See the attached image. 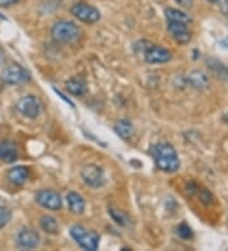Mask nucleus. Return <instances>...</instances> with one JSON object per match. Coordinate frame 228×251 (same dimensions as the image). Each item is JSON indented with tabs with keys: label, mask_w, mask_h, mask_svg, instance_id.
<instances>
[{
	"label": "nucleus",
	"mask_w": 228,
	"mask_h": 251,
	"mask_svg": "<svg viewBox=\"0 0 228 251\" xmlns=\"http://www.w3.org/2000/svg\"><path fill=\"white\" fill-rule=\"evenodd\" d=\"M71 13L75 18L79 21L84 22L86 25H93L97 23L101 19V12L95 8L86 3H76L71 8Z\"/></svg>",
	"instance_id": "nucleus-5"
},
{
	"label": "nucleus",
	"mask_w": 228,
	"mask_h": 251,
	"mask_svg": "<svg viewBox=\"0 0 228 251\" xmlns=\"http://www.w3.org/2000/svg\"><path fill=\"white\" fill-rule=\"evenodd\" d=\"M197 194L199 196V199H201L204 204H210V203H213L212 193H210V192H208L207 189H199V188H198Z\"/></svg>",
	"instance_id": "nucleus-23"
},
{
	"label": "nucleus",
	"mask_w": 228,
	"mask_h": 251,
	"mask_svg": "<svg viewBox=\"0 0 228 251\" xmlns=\"http://www.w3.org/2000/svg\"><path fill=\"white\" fill-rule=\"evenodd\" d=\"M18 157V149L14 142H0V159L5 162H14Z\"/></svg>",
	"instance_id": "nucleus-12"
},
{
	"label": "nucleus",
	"mask_w": 228,
	"mask_h": 251,
	"mask_svg": "<svg viewBox=\"0 0 228 251\" xmlns=\"http://www.w3.org/2000/svg\"><path fill=\"white\" fill-rule=\"evenodd\" d=\"M177 235H179L180 239L182 240H190L193 237L192 228H190L186 224H181L180 226H177Z\"/></svg>",
	"instance_id": "nucleus-21"
},
{
	"label": "nucleus",
	"mask_w": 228,
	"mask_h": 251,
	"mask_svg": "<svg viewBox=\"0 0 228 251\" xmlns=\"http://www.w3.org/2000/svg\"><path fill=\"white\" fill-rule=\"evenodd\" d=\"M8 179L14 185H23L28 179V169L25 166H15L8 173Z\"/></svg>",
	"instance_id": "nucleus-15"
},
{
	"label": "nucleus",
	"mask_w": 228,
	"mask_h": 251,
	"mask_svg": "<svg viewBox=\"0 0 228 251\" xmlns=\"http://www.w3.org/2000/svg\"><path fill=\"white\" fill-rule=\"evenodd\" d=\"M152 155L155 159L156 166L165 173H175L180 168V160L177 150L173 145L167 142H161L153 146Z\"/></svg>",
	"instance_id": "nucleus-1"
},
{
	"label": "nucleus",
	"mask_w": 228,
	"mask_h": 251,
	"mask_svg": "<svg viewBox=\"0 0 228 251\" xmlns=\"http://www.w3.org/2000/svg\"><path fill=\"white\" fill-rule=\"evenodd\" d=\"M114 131H116L117 135L121 138H123V140H128V138L132 137L134 133L133 125L127 120L118 121V122L116 123V126H114Z\"/></svg>",
	"instance_id": "nucleus-18"
},
{
	"label": "nucleus",
	"mask_w": 228,
	"mask_h": 251,
	"mask_svg": "<svg viewBox=\"0 0 228 251\" xmlns=\"http://www.w3.org/2000/svg\"><path fill=\"white\" fill-rule=\"evenodd\" d=\"M109 213L110 216H112L113 220L116 221L118 225H121V226H125V225L127 224V217H126L125 215H122V213H119V212L117 211H113V209H109Z\"/></svg>",
	"instance_id": "nucleus-24"
},
{
	"label": "nucleus",
	"mask_w": 228,
	"mask_h": 251,
	"mask_svg": "<svg viewBox=\"0 0 228 251\" xmlns=\"http://www.w3.org/2000/svg\"><path fill=\"white\" fill-rule=\"evenodd\" d=\"M40 233L33 228H23L17 235V246L25 250H30L38 246L40 244Z\"/></svg>",
	"instance_id": "nucleus-9"
},
{
	"label": "nucleus",
	"mask_w": 228,
	"mask_h": 251,
	"mask_svg": "<svg viewBox=\"0 0 228 251\" xmlns=\"http://www.w3.org/2000/svg\"><path fill=\"white\" fill-rule=\"evenodd\" d=\"M177 5L185 8V9H190L194 4V0H175Z\"/></svg>",
	"instance_id": "nucleus-25"
},
{
	"label": "nucleus",
	"mask_w": 228,
	"mask_h": 251,
	"mask_svg": "<svg viewBox=\"0 0 228 251\" xmlns=\"http://www.w3.org/2000/svg\"><path fill=\"white\" fill-rule=\"evenodd\" d=\"M70 235L82 249L95 251L99 246V235L94 231H86L80 225H74L70 228Z\"/></svg>",
	"instance_id": "nucleus-3"
},
{
	"label": "nucleus",
	"mask_w": 228,
	"mask_h": 251,
	"mask_svg": "<svg viewBox=\"0 0 228 251\" xmlns=\"http://www.w3.org/2000/svg\"><path fill=\"white\" fill-rule=\"evenodd\" d=\"M188 83L197 90H205L209 88V77L202 71H193L188 76Z\"/></svg>",
	"instance_id": "nucleus-13"
},
{
	"label": "nucleus",
	"mask_w": 228,
	"mask_h": 251,
	"mask_svg": "<svg viewBox=\"0 0 228 251\" xmlns=\"http://www.w3.org/2000/svg\"><path fill=\"white\" fill-rule=\"evenodd\" d=\"M207 66L214 76H217L218 79L228 80V68L225 64H222L216 58L210 57L207 60Z\"/></svg>",
	"instance_id": "nucleus-16"
},
{
	"label": "nucleus",
	"mask_w": 228,
	"mask_h": 251,
	"mask_svg": "<svg viewBox=\"0 0 228 251\" xmlns=\"http://www.w3.org/2000/svg\"><path fill=\"white\" fill-rule=\"evenodd\" d=\"M37 203L50 211H58L62 208V198L55 190L43 189L36 194Z\"/></svg>",
	"instance_id": "nucleus-7"
},
{
	"label": "nucleus",
	"mask_w": 228,
	"mask_h": 251,
	"mask_svg": "<svg viewBox=\"0 0 228 251\" xmlns=\"http://www.w3.org/2000/svg\"><path fill=\"white\" fill-rule=\"evenodd\" d=\"M145 60L149 64H165L171 60V52L161 46H152L145 52Z\"/></svg>",
	"instance_id": "nucleus-11"
},
{
	"label": "nucleus",
	"mask_w": 228,
	"mask_h": 251,
	"mask_svg": "<svg viewBox=\"0 0 228 251\" xmlns=\"http://www.w3.org/2000/svg\"><path fill=\"white\" fill-rule=\"evenodd\" d=\"M51 34L52 38L57 43L69 45V43H74L79 40L81 31L74 22L58 21L52 25Z\"/></svg>",
	"instance_id": "nucleus-2"
},
{
	"label": "nucleus",
	"mask_w": 228,
	"mask_h": 251,
	"mask_svg": "<svg viewBox=\"0 0 228 251\" xmlns=\"http://www.w3.org/2000/svg\"><path fill=\"white\" fill-rule=\"evenodd\" d=\"M81 178L85 181L86 185L91 188H101L105 184V174H104L103 169L99 168L94 164H89L85 165L81 170Z\"/></svg>",
	"instance_id": "nucleus-6"
},
{
	"label": "nucleus",
	"mask_w": 228,
	"mask_h": 251,
	"mask_svg": "<svg viewBox=\"0 0 228 251\" xmlns=\"http://www.w3.org/2000/svg\"><path fill=\"white\" fill-rule=\"evenodd\" d=\"M42 230L47 233H57L58 232V224L56 218L51 217V216H43L40 221Z\"/></svg>",
	"instance_id": "nucleus-20"
},
{
	"label": "nucleus",
	"mask_w": 228,
	"mask_h": 251,
	"mask_svg": "<svg viewBox=\"0 0 228 251\" xmlns=\"http://www.w3.org/2000/svg\"><path fill=\"white\" fill-rule=\"evenodd\" d=\"M4 60H5V53H4L3 49L0 47V64H1V62H3Z\"/></svg>",
	"instance_id": "nucleus-28"
},
{
	"label": "nucleus",
	"mask_w": 228,
	"mask_h": 251,
	"mask_svg": "<svg viewBox=\"0 0 228 251\" xmlns=\"http://www.w3.org/2000/svg\"><path fill=\"white\" fill-rule=\"evenodd\" d=\"M226 120H227V122H228V113H227V116H226Z\"/></svg>",
	"instance_id": "nucleus-30"
},
{
	"label": "nucleus",
	"mask_w": 228,
	"mask_h": 251,
	"mask_svg": "<svg viewBox=\"0 0 228 251\" xmlns=\"http://www.w3.org/2000/svg\"><path fill=\"white\" fill-rule=\"evenodd\" d=\"M17 109L25 117L28 118H37L41 113V103L34 95H27L23 97L17 103Z\"/></svg>",
	"instance_id": "nucleus-8"
},
{
	"label": "nucleus",
	"mask_w": 228,
	"mask_h": 251,
	"mask_svg": "<svg viewBox=\"0 0 228 251\" xmlns=\"http://www.w3.org/2000/svg\"><path fill=\"white\" fill-rule=\"evenodd\" d=\"M165 17H166L167 22H181V23H186L192 22V18L186 14L185 12L179 9H174V8H167L165 9Z\"/></svg>",
	"instance_id": "nucleus-19"
},
{
	"label": "nucleus",
	"mask_w": 228,
	"mask_h": 251,
	"mask_svg": "<svg viewBox=\"0 0 228 251\" xmlns=\"http://www.w3.org/2000/svg\"><path fill=\"white\" fill-rule=\"evenodd\" d=\"M29 80V73L21 65L13 64L5 68L1 73V81L6 85H19Z\"/></svg>",
	"instance_id": "nucleus-4"
},
{
	"label": "nucleus",
	"mask_w": 228,
	"mask_h": 251,
	"mask_svg": "<svg viewBox=\"0 0 228 251\" xmlns=\"http://www.w3.org/2000/svg\"><path fill=\"white\" fill-rule=\"evenodd\" d=\"M10 217H12V212L9 208L0 205V228L5 226L9 222Z\"/></svg>",
	"instance_id": "nucleus-22"
},
{
	"label": "nucleus",
	"mask_w": 228,
	"mask_h": 251,
	"mask_svg": "<svg viewBox=\"0 0 228 251\" xmlns=\"http://www.w3.org/2000/svg\"><path fill=\"white\" fill-rule=\"evenodd\" d=\"M167 31L170 32L173 38L179 43H186L192 38L188 25L181 22H167Z\"/></svg>",
	"instance_id": "nucleus-10"
},
{
	"label": "nucleus",
	"mask_w": 228,
	"mask_h": 251,
	"mask_svg": "<svg viewBox=\"0 0 228 251\" xmlns=\"http://www.w3.org/2000/svg\"><path fill=\"white\" fill-rule=\"evenodd\" d=\"M19 0H0V6H10V5H14V4L18 3Z\"/></svg>",
	"instance_id": "nucleus-26"
},
{
	"label": "nucleus",
	"mask_w": 228,
	"mask_h": 251,
	"mask_svg": "<svg viewBox=\"0 0 228 251\" xmlns=\"http://www.w3.org/2000/svg\"><path fill=\"white\" fill-rule=\"evenodd\" d=\"M221 9H222L223 14H225V16L228 18V0H223V1H222V6H221Z\"/></svg>",
	"instance_id": "nucleus-27"
},
{
	"label": "nucleus",
	"mask_w": 228,
	"mask_h": 251,
	"mask_svg": "<svg viewBox=\"0 0 228 251\" xmlns=\"http://www.w3.org/2000/svg\"><path fill=\"white\" fill-rule=\"evenodd\" d=\"M66 90L73 95H76V97H81L86 93L88 86H86V83L82 79L73 77L69 81H66Z\"/></svg>",
	"instance_id": "nucleus-17"
},
{
	"label": "nucleus",
	"mask_w": 228,
	"mask_h": 251,
	"mask_svg": "<svg viewBox=\"0 0 228 251\" xmlns=\"http://www.w3.org/2000/svg\"><path fill=\"white\" fill-rule=\"evenodd\" d=\"M66 202L70 212H73L75 215H81L84 209H85V201L82 199L80 194L75 193V192H70L67 194Z\"/></svg>",
	"instance_id": "nucleus-14"
},
{
	"label": "nucleus",
	"mask_w": 228,
	"mask_h": 251,
	"mask_svg": "<svg viewBox=\"0 0 228 251\" xmlns=\"http://www.w3.org/2000/svg\"><path fill=\"white\" fill-rule=\"evenodd\" d=\"M208 1H209V3H218L219 0H208Z\"/></svg>",
	"instance_id": "nucleus-29"
}]
</instances>
